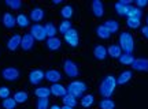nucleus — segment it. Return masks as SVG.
Returning <instances> with one entry per match:
<instances>
[{"label":"nucleus","instance_id":"1","mask_svg":"<svg viewBox=\"0 0 148 109\" xmlns=\"http://www.w3.org/2000/svg\"><path fill=\"white\" fill-rule=\"evenodd\" d=\"M115 87H116V78L114 75L108 74L101 81L100 86H99V93H100L103 98H110L111 95L114 94V91H115Z\"/></svg>","mask_w":148,"mask_h":109},{"label":"nucleus","instance_id":"2","mask_svg":"<svg viewBox=\"0 0 148 109\" xmlns=\"http://www.w3.org/2000/svg\"><path fill=\"white\" fill-rule=\"evenodd\" d=\"M122 52L123 53H132L133 49H134V38L130 33L127 31H122L119 34V44Z\"/></svg>","mask_w":148,"mask_h":109},{"label":"nucleus","instance_id":"3","mask_svg":"<svg viewBox=\"0 0 148 109\" xmlns=\"http://www.w3.org/2000/svg\"><path fill=\"white\" fill-rule=\"evenodd\" d=\"M86 89H88V86L82 81H73L67 86V93L74 95L75 98H81L84 95V93L86 91Z\"/></svg>","mask_w":148,"mask_h":109},{"label":"nucleus","instance_id":"4","mask_svg":"<svg viewBox=\"0 0 148 109\" xmlns=\"http://www.w3.org/2000/svg\"><path fill=\"white\" fill-rule=\"evenodd\" d=\"M63 71L66 74V77H69V78H77L79 75L78 66L71 59H66L63 62Z\"/></svg>","mask_w":148,"mask_h":109},{"label":"nucleus","instance_id":"5","mask_svg":"<svg viewBox=\"0 0 148 109\" xmlns=\"http://www.w3.org/2000/svg\"><path fill=\"white\" fill-rule=\"evenodd\" d=\"M30 34L33 36V38L36 41H45L47 40V33H45V29L42 25L40 23H34L30 27Z\"/></svg>","mask_w":148,"mask_h":109},{"label":"nucleus","instance_id":"6","mask_svg":"<svg viewBox=\"0 0 148 109\" xmlns=\"http://www.w3.org/2000/svg\"><path fill=\"white\" fill-rule=\"evenodd\" d=\"M1 77H3V79L8 81V82H14V81H16V79H19V77H21V71L15 67H7L1 71Z\"/></svg>","mask_w":148,"mask_h":109},{"label":"nucleus","instance_id":"7","mask_svg":"<svg viewBox=\"0 0 148 109\" xmlns=\"http://www.w3.org/2000/svg\"><path fill=\"white\" fill-rule=\"evenodd\" d=\"M64 41H66V44H69L70 47H77L79 42V37H78V31L75 30V29H71V30H69L66 34L63 36Z\"/></svg>","mask_w":148,"mask_h":109},{"label":"nucleus","instance_id":"8","mask_svg":"<svg viewBox=\"0 0 148 109\" xmlns=\"http://www.w3.org/2000/svg\"><path fill=\"white\" fill-rule=\"evenodd\" d=\"M42 79H45V72L42 70L36 68V70H32L29 72V82L32 85H40L42 82Z\"/></svg>","mask_w":148,"mask_h":109},{"label":"nucleus","instance_id":"9","mask_svg":"<svg viewBox=\"0 0 148 109\" xmlns=\"http://www.w3.org/2000/svg\"><path fill=\"white\" fill-rule=\"evenodd\" d=\"M132 68L134 70V71L148 72V59H144V57L134 59V62L132 63Z\"/></svg>","mask_w":148,"mask_h":109},{"label":"nucleus","instance_id":"10","mask_svg":"<svg viewBox=\"0 0 148 109\" xmlns=\"http://www.w3.org/2000/svg\"><path fill=\"white\" fill-rule=\"evenodd\" d=\"M34 38H33V36L30 34V31H27V33H25L23 36H22V41H21V48L23 49V51H30L33 47H34Z\"/></svg>","mask_w":148,"mask_h":109},{"label":"nucleus","instance_id":"11","mask_svg":"<svg viewBox=\"0 0 148 109\" xmlns=\"http://www.w3.org/2000/svg\"><path fill=\"white\" fill-rule=\"evenodd\" d=\"M1 22L5 29H12L16 26V16H14L11 12H4L1 16Z\"/></svg>","mask_w":148,"mask_h":109},{"label":"nucleus","instance_id":"12","mask_svg":"<svg viewBox=\"0 0 148 109\" xmlns=\"http://www.w3.org/2000/svg\"><path fill=\"white\" fill-rule=\"evenodd\" d=\"M21 41H22V36L21 34H12V36L8 38V41H7V48H8V51H16L18 48L21 47Z\"/></svg>","mask_w":148,"mask_h":109},{"label":"nucleus","instance_id":"13","mask_svg":"<svg viewBox=\"0 0 148 109\" xmlns=\"http://www.w3.org/2000/svg\"><path fill=\"white\" fill-rule=\"evenodd\" d=\"M62 78H63V77H62V72L58 71V70H55V68L48 70L47 72H45V79L51 83H59Z\"/></svg>","mask_w":148,"mask_h":109},{"label":"nucleus","instance_id":"14","mask_svg":"<svg viewBox=\"0 0 148 109\" xmlns=\"http://www.w3.org/2000/svg\"><path fill=\"white\" fill-rule=\"evenodd\" d=\"M51 90V94L55 95V97H63L67 94V87H64L63 85H60V83H52V86L49 87Z\"/></svg>","mask_w":148,"mask_h":109},{"label":"nucleus","instance_id":"15","mask_svg":"<svg viewBox=\"0 0 148 109\" xmlns=\"http://www.w3.org/2000/svg\"><path fill=\"white\" fill-rule=\"evenodd\" d=\"M45 16V11L41 7H34L32 11H30V21L33 22H41Z\"/></svg>","mask_w":148,"mask_h":109},{"label":"nucleus","instance_id":"16","mask_svg":"<svg viewBox=\"0 0 148 109\" xmlns=\"http://www.w3.org/2000/svg\"><path fill=\"white\" fill-rule=\"evenodd\" d=\"M92 12L96 18H101L104 15V5L100 0H93L92 1Z\"/></svg>","mask_w":148,"mask_h":109},{"label":"nucleus","instance_id":"17","mask_svg":"<svg viewBox=\"0 0 148 109\" xmlns=\"http://www.w3.org/2000/svg\"><path fill=\"white\" fill-rule=\"evenodd\" d=\"M45 44H47V48L49 51L55 52V51L60 49V47H62V40L58 38V37H52V38H48Z\"/></svg>","mask_w":148,"mask_h":109},{"label":"nucleus","instance_id":"18","mask_svg":"<svg viewBox=\"0 0 148 109\" xmlns=\"http://www.w3.org/2000/svg\"><path fill=\"white\" fill-rule=\"evenodd\" d=\"M143 16V11L137 8L136 5H127V10H126V18H138L141 19Z\"/></svg>","mask_w":148,"mask_h":109},{"label":"nucleus","instance_id":"19","mask_svg":"<svg viewBox=\"0 0 148 109\" xmlns=\"http://www.w3.org/2000/svg\"><path fill=\"white\" fill-rule=\"evenodd\" d=\"M133 77V72L130 70H125V71H122L119 75H118V78H116V85H125Z\"/></svg>","mask_w":148,"mask_h":109},{"label":"nucleus","instance_id":"20","mask_svg":"<svg viewBox=\"0 0 148 109\" xmlns=\"http://www.w3.org/2000/svg\"><path fill=\"white\" fill-rule=\"evenodd\" d=\"M122 53L123 52H122L121 47L118 44H112V45H110V47L107 48V55L111 56L112 59H119V56H121Z\"/></svg>","mask_w":148,"mask_h":109},{"label":"nucleus","instance_id":"21","mask_svg":"<svg viewBox=\"0 0 148 109\" xmlns=\"http://www.w3.org/2000/svg\"><path fill=\"white\" fill-rule=\"evenodd\" d=\"M30 25V18L26 15V14H18L16 15V26H19L21 29H25Z\"/></svg>","mask_w":148,"mask_h":109},{"label":"nucleus","instance_id":"22","mask_svg":"<svg viewBox=\"0 0 148 109\" xmlns=\"http://www.w3.org/2000/svg\"><path fill=\"white\" fill-rule=\"evenodd\" d=\"M93 56H95L97 60H104L107 57L106 47H103V45H96V47L93 48Z\"/></svg>","mask_w":148,"mask_h":109},{"label":"nucleus","instance_id":"23","mask_svg":"<svg viewBox=\"0 0 148 109\" xmlns=\"http://www.w3.org/2000/svg\"><path fill=\"white\" fill-rule=\"evenodd\" d=\"M103 25L106 26V29L110 31L111 34H112V33H116V31L119 30V22L115 21V19H108V21H106Z\"/></svg>","mask_w":148,"mask_h":109},{"label":"nucleus","instance_id":"24","mask_svg":"<svg viewBox=\"0 0 148 109\" xmlns=\"http://www.w3.org/2000/svg\"><path fill=\"white\" fill-rule=\"evenodd\" d=\"M34 94H36L37 98H48L51 95V90L49 87H45V86H40L34 90Z\"/></svg>","mask_w":148,"mask_h":109},{"label":"nucleus","instance_id":"25","mask_svg":"<svg viewBox=\"0 0 148 109\" xmlns=\"http://www.w3.org/2000/svg\"><path fill=\"white\" fill-rule=\"evenodd\" d=\"M44 29H45V33H47L48 38H52V37H56V33H58V27L53 25L52 22H47L44 25Z\"/></svg>","mask_w":148,"mask_h":109},{"label":"nucleus","instance_id":"26","mask_svg":"<svg viewBox=\"0 0 148 109\" xmlns=\"http://www.w3.org/2000/svg\"><path fill=\"white\" fill-rule=\"evenodd\" d=\"M12 98L16 101V104H25L27 101V98H29V94H27L26 91L19 90V91H15V93H14V97H12Z\"/></svg>","mask_w":148,"mask_h":109},{"label":"nucleus","instance_id":"27","mask_svg":"<svg viewBox=\"0 0 148 109\" xmlns=\"http://www.w3.org/2000/svg\"><path fill=\"white\" fill-rule=\"evenodd\" d=\"M96 36L99 38H101V40H107V38H110L111 33L107 30L104 25H100V26L96 27Z\"/></svg>","mask_w":148,"mask_h":109},{"label":"nucleus","instance_id":"28","mask_svg":"<svg viewBox=\"0 0 148 109\" xmlns=\"http://www.w3.org/2000/svg\"><path fill=\"white\" fill-rule=\"evenodd\" d=\"M118 60L123 66H132V63L134 62V56H133L132 53H122Z\"/></svg>","mask_w":148,"mask_h":109},{"label":"nucleus","instance_id":"29","mask_svg":"<svg viewBox=\"0 0 148 109\" xmlns=\"http://www.w3.org/2000/svg\"><path fill=\"white\" fill-rule=\"evenodd\" d=\"M73 14H74V10H73V7L71 5H63L62 8H60V15H62V18L63 19H67L69 21L70 18L73 16Z\"/></svg>","mask_w":148,"mask_h":109},{"label":"nucleus","instance_id":"30","mask_svg":"<svg viewBox=\"0 0 148 109\" xmlns=\"http://www.w3.org/2000/svg\"><path fill=\"white\" fill-rule=\"evenodd\" d=\"M95 104V97L92 95V94H85L81 97V105L84 106V108H89L92 105Z\"/></svg>","mask_w":148,"mask_h":109},{"label":"nucleus","instance_id":"31","mask_svg":"<svg viewBox=\"0 0 148 109\" xmlns=\"http://www.w3.org/2000/svg\"><path fill=\"white\" fill-rule=\"evenodd\" d=\"M73 27H71V22L70 21H67V19H63V21L60 22V25H59V27H58V31L60 33V34H66L69 30H71Z\"/></svg>","mask_w":148,"mask_h":109},{"label":"nucleus","instance_id":"32","mask_svg":"<svg viewBox=\"0 0 148 109\" xmlns=\"http://www.w3.org/2000/svg\"><path fill=\"white\" fill-rule=\"evenodd\" d=\"M62 101H63V105H67V106H71V108H74L77 105V98L69 93L62 97Z\"/></svg>","mask_w":148,"mask_h":109},{"label":"nucleus","instance_id":"33","mask_svg":"<svg viewBox=\"0 0 148 109\" xmlns=\"http://www.w3.org/2000/svg\"><path fill=\"white\" fill-rule=\"evenodd\" d=\"M99 108L100 109H114L115 108V102L111 98H103L99 102Z\"/></svg>","mask_w":148,"mask_h":109},{"label":"nucleus","instance_id":"34","mask_svg":"<svg viewBox=\"0 0 148 109\" xmlns=\"http://www.w3.org/2000/svg\"><path fill=\"white\" fill-rule=\"evenodd\" d=\"M5 5L10 7L11 10H14V11H19L23 4H22L21 0H5Z\"/></svg>","mask_w":148,"mask_h":109},{"label":"nucleus","instance_id":"35","mask_svg":"<svg viewBox=\"0 0 148 109\" xmlns=\"http://www.w3.org/2000/svg\"><path fill=\"white\" fill-rule=\"evenodd\" d=\"M114 8H115V12L118 14V15H121V16H126L127 5H126V4H123L122 1H118V3H115V5H114Z\"/></svg>","mask_w":148,"mask_h":109},{"label":"nucleus","instance_id":"36","mask_svg":"<svg viewBox=\"0 0 148 109\" xmlns=\"http://www.w3.org/2000/svg\"><path fill=\"white\" fill-rule=\"evenodd\" d=\"M126 25L130 29H138V27L141 26V19H138V18H127Z\"/></svg>","mask_w":148,"mask_h":109},{"label":"nucleus","instance_id":"37","mask_svg":"<svg viewBox=\"0 0 148 109\" xmlns=\"http://www.w3.org/2000/svg\"><path fill=\"white\" fill-rule=\"evenodd\" d=\"M1 105H3L4 109H15L16 108V101L12 98V97H8V98L3 100Z\"/></svg>","mask_w":148,"mask_h":109},{"label":"nucleus","instance_id":"38","mask_svg":"<svg viewBox=\"0 0 148 109\" xmlns=\"http://www.w3.org/2000/svg\"><path fill=\"white\" fill-rule=\"evenodd\" d=\"M49 101L48 98H37L36 109H49Z\"/></svg>","mask_w":148,"mask_h":109},{"label":"nucleus","instance_id":"39","mask_svg":"<svg viewBox=\"0 0 148 109\" xmlns=\"http://www.w3.org/2000/svg\"><path fill=\"white\" fill-rule=\"evenodd\" d=\"M10 95H11L10 87H7V86H0V98L5 100V98H8Z\"/></svg>","mask_w":148,"mask_h":109},{"label":"nucleus","instance_id":"40","mask_svg":"<svg viewBox=\"0 0 148 109\" xmlns=\"http://www.w3.org/2000/svg\"><path fill=\"white\" fill-rule=\"evenodd\" d=\"M145 5H148L147 0H137V1H136V7H137V8H140V10H141V8H144Z\"/></svg>","mask_w":148,"mask_h":109},{"label":"nucleus","instance_id":"41","mask_svg":"<svg viewBox=\"0 0 148 109\" xmlns=\"http://www.w3.org/2000/svg\"><path fill=\"white\" fill-rule=\"evenodd\" d=\"M141 34H143V37H145V38L148 40V26L147 25L141 27Z\"/></svg>","mask_w":148,"mask_h":109},{"label":"nucleus","instance_id":"42","mask_svg":"<svg viewBox=\"0 0 148 109\" xmlns=\"http://www.w3.org/2000/svg\"><path fill=\"white\" fill-rule=\"evenodd\" d=\"M49 109H62V106H60V105H58V104H53V105H51V106H49Z\"/></svg>","mask_w":148,"mask_h":109},{"label":"nucleus","instance_id":"43","mask_svg":"<svg viewBox=\"0 0 148 109\" xmlns=\"http://www.w3.org/2000/svg\"><path fill=\"white\" fill-rule=\"evenodd\" d=\"M62 109H74V108H71V106H67V105H63V106H62Z\"/></svg>","mask_w":148,"mask_h":109},{"label":"nucleus","instance_id":"44","mask_svg":"<svg viewBox=\"0 0 148 109\" xmlns=\"http://www.w3.org/2000/svg\"><path fill=\"white\" fill-rule=\"evenodd\" d=\"M145 22H147V26H148V15H147V18H145Z\"/></svg>","mask_w":148,"mask_h":109}]
</instances>
